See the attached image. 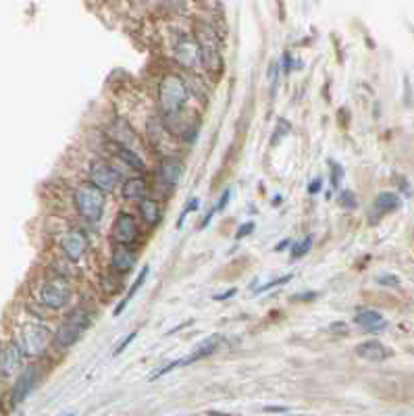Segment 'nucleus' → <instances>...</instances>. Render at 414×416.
I'll return each mask as SVG.
<instances>
[{"mask_svg": "<svg viewBox=\"0 0 414 416\" xmlns=\"http://www.w3.org/2000/svg\"><path fill=\"white\" fill-rule=\"evenodd\" d=\"M339 202H342L344 208H356V206H358V200H356L354 192H350V190H344V192H342Z\"/></svg>", "mask_w": 414, "mask_h": 416, "instance_id": "29", "label": "nucleus"}, {"mask_svg": "<svg viewBox=\"0 0 414 416\" xmlns=\"http://www.w3.org/2000/svg\"><path fill=\"white\" fill-rule=\"evenodd\" d=\"M139 215H141V221H144L148 227H154V225H158L160 219H162V208H160V204H158L156 200L144 198V200L139 202Z\"/></svg>", "mask_w": 414, "mask_h": 416, "instance_id": "19", "label": "nucleus"}, {"mask_svg": "<svg viewBox=\"0 0 414 416\" xmlns=\"http://www.w3.org/2000/svg\"><path fill=\"white\" fill-rule=\"evenodd\" d=\"M136 337H138V331H132V333H130V335H128V337H125V339H123V341H121L119 346H117V350H115V356L123 354V352H125V350H128V348L132 346V341H134Z\"/></svg>", "mask_w": 414, "mask_h": 416, "instance_id": "30", "label": "nucleus"}, {"mask_svg": "<svg viewBox=\"0 0 414 416\" xmlns=\"http://www.w3.org/2000/svg\"><path fill=\"white\" fill-rule=\"evenodd\" d=\"M90 183L98 187L102 194L113 192L119 185V173L105 160H94L90 164Z\"/></svg>", "mask_w": 414, "mask_h": 416, "instance_id": "10", "label": "nucleus"}, {"mask_svg": "<svg viewBox=\"0 0 414 416\" xmlns=\"http://www.w3.org/2000/svg\"><path fill=\"white\" fill-rule=\"evenodd\" d=\"M265 410H267V413H287L289 408H287V406H267Z\"/></svg>", "mask_w": 414, "mask_h": 416, "instance_id": "40", "label": "nucleus"}, {"mask_svg": "<svg viewBox=\"0 0 414 416\" xmlns=\"http://www.w3.org/2000/svg\"><path fill=\"white\" fill-rule=\"evenodd\" d=\"M329 171H331V185L337 187V185L342 183V179H344V167L337 164L335 160H331V162H329Z\"/></svg>", "mask_w": 414, "mask_h": 416, "instance_id": "26", "label": "nucleus"}, {"mask_svg": "<svg viewBox=\"0 0 414 416\" xmlns=\"http://www.w3.org/2000/svg\"><path fill=\"white\" fill-rule=\"evenodd\" d=\"M221 341H223V337H221V335H210V337H206L204 341H200V344L194 348V352H192V354L183 356L185 367H187V364H194V362H198V360H202V358L210 356V354H215V352L219 350Z\"/></svg>", "mask_w": 414, "mask_h": 416, "instance_id": "18", "label": "nucleus"}, {"mask_svg": "<svg viewBox=\"0 0 414 416\" xmlns=\"http://www.w3.org/2000/svg\"><path fill=\"white\" fill-rule=\"evenodd\" d=\"M175 59L181 67L185 69H196L202 65V54H200V46L196 42L194 36H187V33H179L177 40H175Z\"/></svg>", "mask_w": 414, "mask_h": 416, "instance_id": "7", "label": "nucleus"}, {"mask_svg": "<svg viewBox=\"0 0 414 416\" xmlns=\"http://www.w3.org/2000/svg\"><path fill=\"white\" fill-rule=\"evenodd\" d=\"M136 261H138V254L130 246H115L113 259H111V267L117 273H128V271L134 269Z\"/></svg>", "mask_w": 414, "mask_h": 416, "instance_id": "17", "label": "nucleus"}, {"mask_svg": "<svg viewBox=\"0 0 414 416\" xmlns=\"http://www.w3.org/2000/svg\"><path fill=\"white\" fill-rule=\"evenodd\" d=\"M36 383H38V369H36V367L23 369V371L17 375L15 383H13L10 402H13V404H21V402L31 394V390L36 387Z\"/></svg>", "mask_w": 414, "mask_h": 416, "instance_id": "11", "label": "nucleus"}, {"mask_svg": "<svg viewBox=\"0 0 414 416\" xmlns=\"http://www.w3.org/2000/svg\"><path fill=\"white\" fill-rule=\"evenodd\" d=\"M316 298V291H310V293H300V295H293V300H314Z\"/></svg>", "mask_w": 414, "mask_h": 416, "instance_id": "39", "label": "nucleus"}, {"mask_svg": "<svg viewBox=\"0 0 414 416\" xmlns=\"http://www.w3.org/2000/svg\"><path fill=\"white\" fill-rule=\"evenodd\" d=\"M287 246H289V240H283L281 244H277V246H275V252H283V250H285Z\"/></svg>", "mask_w": 414, "mask_h": 416, "instance_id": "41", "label": "nucleus"}, {"mask_svg": "<svg viewBox=\"0 0 414 416\" xmlns=\"http://www.w3.org/2000/svg\"><path fill=\"white\" fill-rule=\"evenodd\" d=\"M148 273H150V265H144V269L138 273V277L134 279V283H132V287H130V291H128V295L117 304V308H115V316H119L121 312H123V308L134 300V295L139 291V287L146 283V279H148Z\"/></svg>", "mask_w": 414, "mask_h": 416, "instance_id": "22", "label": "nucleus"}, {"mask_svg": "<svg viewBox=\"0 0 414 416\" xmlns=\"http://www.w3.org/2000/svg\"><path fill=\"white\" fill-rule=\"evenodd\" d=\"M71 300V285L63 277H52L44 281L40 287V302L50 310H61Z\"/></svg>", "mask_w": 414, "mask_h": 416, "instance_id": "5", "label": "nucleus"}, {"mask_svg": "<svg viewBox=\"0 0 414 416\" xmlns=\"http://www.w3.org/2000/svg\"><path fill=\"white\" fill-rule=\"evenodd\" d=\"M321 187H323V179H321V177H316V179H312V183H308V194H310V196H314V194H319V192H321Z\"/></svg>", "mask_w": 414, "mask_h": 416, "instance_id": "35", "label": "nucleus"}, {"mask_svg": "<svg viewBox=\"0 0 414 416\" xmlns=\"http://www.w3.org/2000/svg\"><path fill=\"white\" fill-rule=\"evenodd\" d=\"M254 221H248V223H244V225H240V229H238V233H236V240H242V238H246V236H250L252 231H254Z\"/></svg>", "mask_w": 414, "mask_h": 416, "instance_id": "31", "label": "nucleus"}, {"mask_svg": "<svg viewBox=\"0 0 414 416\" xmlns=\"http://www.w3.org/2000/svg\"><path fill=\"white\" fill-rule=\"evenodd\" d=\"M21 360H23V354L17 348V344H6L0 350V377L4 379L13 377L21 369Z\"/></svg>", "mask_w": 414, "mask_h": 416, "instance_id": "13", "label": "nucleus"}, {"mask_svg": "<svg viewBox=\"0 0 414 416\" xmlns=\"http://www.w3.org/2000/svg\"><path fill=\"white\" fill-rule=\"evenodd\" d=\"M90 325H92V310H90V308L79 306V308L71 310V312L65 316V321L59 325V329L54 331V341H56V346L63 348V350L71 348V346L88 331Z\"/></svg>", "mask_w": 414, "mask_h": 416, "instance_id": "2", "label": "nucleus"}, {"mask_svg": "<svg viewBox=\"0 0 414 416\" xmlns=\"http://www.w3.org/2000/svg\"><path fill=\"white\" fill-rule=\"evenodd\" d=\"M73 202H75V208L77 213L88 219V221H100L102 215H105V206H107V198L105 194L94 187L90 181L88 183H82L75 194H73Z\"/></svg>", "mask_w": 414, "mask_h": 416, "instance_id": "4", "label": "nucleus"}, {"mask_svg": "<svg viewBox=\"0 0 414 416\" xmlns=\"http://www.w3.org/2000/svg\"><path fill=\"white\" fill-rule=\"evenodd\" d=\"M281 67H283V71L285 73H289L291 69H293V59H291V54L289 52H283V56H281V63H279Z\"/></svg>", "mask_w": 414, "mask_h": 416, "instance_id": "33", "label": "nucleus"}, {"mask_svg": "<svg viewBox=\"0 0 414 416\" xmlns=\"http://www.w3.org/2000/svg\"><path fill=\"white\" fill-rule=\"evenodd\" d=\"M236 293H238V289H236V287H231V289H227V291H223V293H217L213 300H215V302H225V300L233 298Z\"/></svg>", "mask_w": 414, "mask_h": 416, "instance_id": "36", "label": "nucleus"}, {"mask_svg": "<svg viewBox=\"0 0 414 416\" xmlns=\"http://www.w3.org/2000/svg\"><path fill=\"white\" fill-rule=\"evenodd\" d=\"M187 86L185 82L171 73L167 75L162 82H160V88H158V107H160V113L164 117H175L183 111L185 102H187Z\"/></svg>", "mask_w": 414, "mask_h": 416, "instance_id": "1", "label": "nucleus"}, {"mask_svg": "<svg viewBox=\"0 0 414 416\" xmlns=\"http://www.w3.org/2000/svg\"><path fill=\"white\" fill-rule=\"evenodd\" d=\"M194 38L200 46L202 65H206L208 69H221V50H219V40L215 31L208 25H198V31Z\"/></svg>", "mask_w": 414, "mask_h": 416, "instance_id": "6", "label": "nucleus"}, {"mask_svg": "<svg viewBox=\"0 0 414 416\" xmlns=\"http://www.w3.org/2000/svg\"><path fill=\"white\" fill-rule=\"evenodd\" d=\"M310 248H312V238H302L300 242H296V244L291 246V259L298 261V259L306 256V254L310 252Z\"/></svg>", "mask_w": 414, "mask_h": 416, "instance_id": "25", "label": "nucleus"}, {"mask_svg": "<svg viewBox=\"0 0 414 416\" xmlns=\"http://www.w3.org/2000/svg\"><path fill=\"white\" fill-rule=\"evenodd\" d=\"M88 248H90V238H88V233H86L84 229H79V227H71V229L65 231L63 238H61V250H63V254H65L69 261H73V263L82 261L84 254L88 252Z\"/></svg>", "mask_w": 414, "mask_h": 416, "instance_id": "8", "label": "nucleus"}, {"mask_svg": "<svg viewBox=\"0 0 414 416\" xmlns=\"http://www.w3.org/2000/svg\"><path fill=\"white\" fill-rule=\"evenodd\" d=\"M117 156L128 164V167H132L134 171H144V160H141V156L136 154L134 150H128V148H117Z\"/></svg>", "mask_w": 414, "mask_h": 416, "instance_id": "23", "label": "nucleus"}, {"mask_svg": "<svg viewBox=\"0 0 414 416\" xmlns=\"http://www.w3.org/2000/svg\"><path fill=\"white\" fill-rule=\"evenodd\" d=\"M50 337H52V333H50V329L46 325L31 321V323L21 325L15 344H17V348L21 350L23 356L36 358V356H42L46 352V348L50 344Z\"/></svg>", "mask_w": 414, "mask_h": 416, "instance_id": "3", "label": "nucleus"}, {"mask_svg": "<svg viewBox=\"0 0 414 416\" xmlns=\"http://www.w3.org/2000/svg\"><path fill=\"white\" fill-rule=\"evenodd\" d=\"M19 416H21V415H19Z\"/></svg>", "mask_w": 414, "mask_h": 416, "instance_id": "44", "label": "nucleus"}, {"mask_svg": "<svg viewBox=\"0 0 414 416\" xmlns=\"http://www.w3.org/2000/svg\"><path fill=\"white\" fill-rule=\"evenodd\" d=\"M146 192H148V183L141 177H132L123 181V198L128 200H144Z\"/></svg>", "mask_w": 414, "mask_h": 416, "instance_id": "21", "label": "nucleus"}, {"mask_svg": "<svg viewBox=\"0 0 414 416\" xmlns=\"http://www.w3.org/2000/svg\"><path fill=\"white\" fill-rule=\"evenodd\" d=\"M215 213H217V210H215V206H213V208H210V210H208V213H206V217H204V219H202V221H200V229H204V227H206V225H208V223H210V221H213V217H215Z\"/></svg>", "mask_w": 414, "mask_h": 416, "instance_id": "37", "label": "nucleus"}, {"mask_svg": "<svg viewBox=\"0 0 414 416\" xmlns=\"http://www.w3.org/2000/svg\"><path fill=\"white\" fill-rule=\"evenodd\" d=\"M229 198H231V190H225V192H223V196H221V200L217 202L215 210H217V213H221V210L229 204Z\"/></svg>", "mask_w": 414, "mask_h": 416, "instance_id": "34", "label": "nucleus"}, {"mask_svg": "<svg viewBox=\"0 0 414 416\" xmlns=\"http://www.w3.org/2000/svg\"><path fill=\"white\" fill-rule=\"evenodd\" d=\"M67 416H73V415H67Z\"/></svg>", "mask_w": 414, "mask_h": 416, "instance_id": "43", "label": "nucleus"}, {"mask_svg": "<svg viewBox=\"0 0 414 416\" xmlns=\"http://www.w3.org/2000/svg\"><path fill=\"white\" fill-rule=\"evenodd\" d=\"M109 136L119 146V148H128L134 150L136 146V132L132 130V125L123 119H115L109 128Z\"/></svg>", "mask_w": 414, "mask_h": 416, "instance_id": "14", "label": "nucleus"}, {"mask_svg": "<svg viewBox=\"0 0 414 416\" xmlns=\"http://www.w3.org/2000/svg\"><path fill=\"white\" fill-rule=\"evenodd\" d=\"M373 206H375V210L379 215H390V213H394V210H398L402 206V200H400V196L396 192H381L375 198Z\"/></svg>", "mask_w": 414, "mask_h": 416, "instance_id": "20", "label": "nucleus"}, {"mask_svg": "<svg viewBox=\"0 0 414 416\" xmlns=\"http://www.w3.org/2000/svg\"><path fill=\"white\" fill-rule=\"evenodd\" d=\"M356 354L369 362H383L392 356V352L377 339H369V341H362L356 346Z\"/></svg>", "mask_w": 414, "mask_h": 416, "instance_id": "16", "label": "nucleus"}, {"mask_svg": "<svg viewBox=\"0 0 414 416\" xmlns=\"http://www.w3.org/2000/svg\"><path fill=\"white\" fill-rule=\"evenodd\" d=\"M281 202H283V198H281V196H275V200H273V206H279Z\"/></svg>", "mask_w": 414, "mask_h": 416, "instance_id": "42", "label": "nucleus"}, {"mask_svg": "<svg viewBox=\"0 0 414 416\" xmlns=\"http://www.w3.org/2000/svg\"><path fill=\"white\" fill-rule=\"evenodd\" d=\"M279 63L273 61L271 65H269V86H271V96H275V90H277V84H279Z\"/></svg>", "mask_w": 414, "mask_h": 416, "instance_id": "28", "label": "nucleus"}, {"mask_svg": "<svg viewBox=\"0 0 414 416\" xmlns=\"http://www.w3.org/2000/svg\"><path fill=\"white\" fill-rule=\"evenodd\" d=\"M111 236L117 242V246H132L134 242H138L139 225L136 217L130 215V213H119L115 223H113Z\"/></svg>", "mask_w": 414, "mask_h": 416, "instance_id": "9", "label": "nucleus"}, {"mask_svg": "<svg viewBox=\"0 0 414 416\" xmlns=\"http://www.w3.org/2000/svg\"><path fill=\"white\" fill-rule=\"evenodd\" d=\"M379 283H383V285H398V283H400V279L394 277V275H385V277L379 279Z\"/></svg>", "mask_w": 414, "mask_h": 416, "instance_id": "38", "label": "nucleus"}, {"mask_svg": "<svg viewBox=\"0 0 414 416\" xmlns=\"http://www.w3.org/2000/svg\"><path fill=\"white\" fill-rule=\"evenodd\" d=\"M183 177V162L177 156H162L160 164H158V179L169 185L175 187Z\"/></svg>", "mask_w": 414, "mask_h": 416, "instance_id": "12", "label": "nucleus"}, {"mask_svg": "<svg viewBox=\"0 0 414 416\" xmlns=\"http://www.w3.org/2000/svg\"><path fill=\"white\" fill-rule=\"evenodd\" d=\"M287 281H291V275H283V277L273 279V281H269V283L261 285V287L256 289V293H265V291H271V289H275V287H281V285H285Z\"/></svg>", "mask_w": 414, "mask_h": 416, "instance_id": "27", "label": "nucleus"}, {"mask_svg": "<svg viewBox=\"0 0 414 416\" xmlns=\"http://www.w3.org/2000/svg\"><path fill=\"white\" fill-rule=\"evenodd\" d=\"M329 333H335V335H342V333H348V325L344 321H337V323H331L329 325Z\"/></svg>", "mask_w": 414, "mask_h": 416, "instance_id": "32", "label": "nucleus"}, {"mask_svg": "<svg viewBox=\"0 0 414 416\" xmlns=\"http://www.w3.org/2000/svg\"><path fill=\"white\" fill-rule=\"evenodd\" d=\"M354 323L358 327H362L365 331H369V333H379V331L388 329V321L383 318V314L377 312V310H369V308L358 310L354 314Z\"/></svg>", "mask_w": 414, "mask_h": 416, "instance_id": "15", "label": "nucleus"}, {"mask_svg": "<svg viewBox=\"0 0 414 416\" xmlns=\"http://www.w3.org/2000/svg\"><path fill=\"white\" fill-rule=\"evenodd\" d=\"M198 208H200V200H198V198H190V200L185 202V206H183V210H181V215H179L177 223H175V227H177V229H181V227H183V223H185V219H187L192 213H196Z\"/></svg>", "mask_w": 414, "mask_h": 416, "instance_id": "24", "label": "nucleus"}]
</instances>
